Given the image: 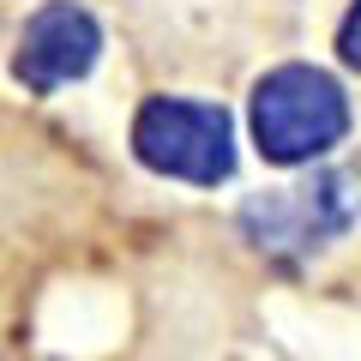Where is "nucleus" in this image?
<instances>
[{
    "instance_id": "obj_1",
    "label": "nucleus",
    "mask_w": 361,
    "mask_h": 361,
    "mask_svg": "<svg viewBox=\"0 0 361 361\" xmlns=\"http://www.w3.org/2000/svg\"><path fill=\"white\" fill-rule=\"evenodd\" d=\"M349 133V97L319 66H277L253 85V139L265 163L295 169L343 145Z\"/></svg>"
},
{
    "instance_id": "obj_2",
    "label": "nucleus",
    "mask_w": 361,
    "mask_h": 361,
    "mask_svg": "<svg viewBox=\"0 0 361 361\" xmlns=\"http://www.w3.org/2000/svg\"><path fill=\"white\" fill-rule=\"evenodd\" d=\"M355 217H361V163L325 169L307 187H283V193H265V199H247L241 205L247 241H253L259 253H277V259L319 253V247L337 241Z\"/></svg>"
},
{
    "instance_id": "obj_3",
    "label": "nucleus",
    "mask_w": 361,
    "mask_h": 361,
    "mask_svg": "<svg viewBox=\"0 0 361 361\" xmlns=\"http://www.w3.org/2000/svg\"><path fill=\"white\" fill-rule=\"evenodd\" d=\"M133 151L145 169L187 187H217L235 175V121L217 103L187 97H151L133 121Z\"/></svg>"
},
{
    "instance_id": "obj_4",
    "label": "nucleus",
    "mask_w": 361,
    "mask_h": 361,
    "mask_svg": "<svg viewBox=\"0 0 361 361\" xmlns=\"http://www.w3.org/2000/svg\"><path fill=\"white\" fill-rule=\"evenodd\" d=\"M97 54H103L97 18H90L85 6H73V0H49V6L25 25V37H18L13 73H18V85H25L30 97H54L61 85L85 78L90 66H97Z\"/></svg>"
},
{
    "instance_id": "obj_5",
    "label": "nucleus",
    "mask_w": 361,
    "mask_h": 361,
    "mask_svg": "<svg viewBox=\"0 0 361 361\" xmlns=\"http://www.w3.org/2000/svg\"><path fill=\"white\" fill-rule=\"evenodd\" d=\"M337 54H343V66H355V73H361V0L349 6L343 30H337Z\"/></svg>"
}]
</instances>
